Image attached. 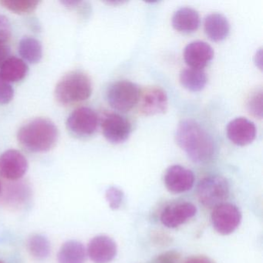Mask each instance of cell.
Here are the masks:
<instances>
[{
	"mask_svg": "<svg viewBox=\"0 0 263 263\" xmlns=\"http://www.w3.org/2000/svg\"><path fill=\"white\" fill-rule=\"evenodd\" d=\"M214 229L221 235H229L236 230L241 221V213L237 206L222 203L214 209L211 216Z\"/></svg>",
	"mask_w": 263,
	"mask_h": 263,
	"instance_id": "8992f818",
	"label": "cell"
},
{
	"mask_svg": "<svg viewBox=\"0 0 263 263\" xmlns=\"http://www.w3.org/2000/svg\"><path fill=\"white\" fill-rule=\"evenodd\" d=\"M141 98V90L135 83L119 81L113 83L107 92V102L118 111L132 110Z\"/></svg>",
	"mask_w": 263,
	"mask_h": 263,
	"instance_id": "277c9868",
	"label": "cell"
},
{
	"mask_svg": "<svg viewBox=\"0 0 263 263\" xmlns=\"http://www.w3.org/2000/svg\"><path fill=\"white\" fill-rule=\"evenodd\" d=\"M118 252L116 243L110 237L98 235L92 238L87 247V254L95 263H109Z\"/></svg>",
	"mask_w": 263,
	"mask_h": 263,
	"instance_id": "8fae6325",
	"label": "cell"
},
{
	"mask_svg": "<svg viewBox=\"0 0 263 263\" xmlns=\"http://www.w3.org/2000/svg\"><path fill=\"white\" fill-rule=\"evenodd\" d=\"M14 96V90L10 83L0 75V104H9Z\"/></svg>",
	"mask_w": 263,
	"mask_h": 263,
	"instance_id": "484cf974",
	"label": "cell"
},
{
	"mask_svg": "<svg viewBox=\"0 0 263 263\" xmlns=\"http://www.w3.org/2000/svg\"><path fill=\"white\" fill-rule=\"evenodd\" d=\"M172 256L173 255H172V257H170V255H165L164 257H161L158 263H173L174 258Z\"/></svg>",
	"mask_w": 263,
	"mask_h": 263,
	"instance_id": "f546056e",
	"label": "cell"
},
{
	"mask_svg": "<svg viewBox=\"0 0 263 263\" xmlns=\"http://www.w3.org/2000/svg\"><path fill=\"white\" fill-rule=\"evenodd\" d=\"M195 175L193 172L181 165H172L166 171L164 184L169 192L179 194L187 192L193 187Z\"/></svg>",
	"mask_w": 263,
	"mask_h": 263,
	"instance_id": "30bf717a",
	"label": "cell"
},
{
	"mask_svg": "<svg viewBox=\"0 0 263 263\" xmlns=\"http://www.w3.org/2000/svg\"><path fill=\"white\" fill-rule=\"evenodd\" d=\"M98 126V115L89 107L76 109L67 118V129L77 136H91L96 132Z\"/></svg>",
	"mask_w": 263,
	"mask_h": 263,
	"instance_id": "52a82bcc",
	"label": "cell"
},
{
	"mask_svg": "<svg viewBox=\"0 0 263 263\" xmlns=\"http://www.w3.org/2000/svg\"><path fill=\"white\" fill-rule=\"evenodd\" d=\"M106 200L110 209L117 210L121 207L124 199V192L116 187H110L105 193Z\"/></svg>",
	"mask_w": 263,
	"mask_h": 263,
	"instance_id": "d4e9b609",
	"label": "cell"
},
{
	"mask_svg": "<svg viewBox=\"0 0 263 263\" xmlns=\"http://www.w3.org/2000/svg\"><path fill=\"white\" fill-rule=\"evenodd\" d=\"M27 248L31 256L37 260L46 259L51 251L50 241L41 234H33L29 237Z\"/></svg>",
	"mask_w": 263,
	"mask_h": 263,
	"instance_id": "7402d4cb",
	"label": "cell"
},
{
	"mask_svg": "<svg viewBox=\"0 0 263 263\" xmlns=\"http://www.w3.org/2000/svg\"><path fill=\"white\" fill-rule=\"evenodd\" d=\"M10 48L5 43L0 42V67L9 58Z\"/></svg>",
	"mask_w": 263,
	"mask_h": 263,
	"instance_id": "83f0119b",
	"label": "cell"
},
{
	"mask_svg": "<svg viewBox=\"0 0 263 263\" xmlns=\"http://www.w3.org/2000/svg\"><path fill=\"white\" fill-rule=\"evenodd\" d=\"M132 123L118 114H109L102 121V132L104 138L114 144H119L127 141L132 133Z\"/></svg>",
	"mask_w": 263,
	"mask_h": 263,
	"instance_id": "ba28073f",
	"label": "cell"
},
{
	"mask_svg": "<svg viewBox=\"0 0 263 263\" xmlns=\"http://www.w3.org/2000/svg\"><path fill=\"white\" fill-rule=\"evenodd\" d=\"M204 29L211 41L219 42L229 36L230 24L227 18L221 13H211L204 19Z\"/></svg>",
	"mask_w": 263,
	"mask_h": 263,
	"instance_id": "2e32d148",
	"label": "cell"
},
{
	"mask_svg": "<svg viewBox=\"0 0 263 263\" xmlns=\"http://www.w3.org/2000/svg\"><path fill=\"white\" fill-rule=\"evenodd\" d=\"M58 129L47 118H36L23 125L18 130L20 144L27 150L35 153L50 151L58 140Z\"/></svg>",
	"mask_w": 263,
	"mask_h": 263,
	"instance_id": "7a4b0ae2",
	"label": "cell"
},
{
	"mask_svg": "<svg viewBox=\"0 0 263 263\" xmlns=\"http://www.w3.org/2000/svg\"><path fill=\"white\" fill-rule=\"evenodd\" d=\"M176 141L189 158L195 163H204L215 152L212 136L195 120H183L177 127Z\"/></svg>",
	"mask_w": 263,
	"mask_h": 263,
	"instance_id": "6da1fadb",
	"label": "cell"
},
{
	"mask_svg": "<svg viewBox=\"0 0 263 263\" xmlns=\"http://www.w3.org/2000/svg\"><path fill=\"white\" fill-rule=\"evenodd\" d=\"M37 0H2L0 4L16 14H29L34 11L39 5Z\"/></svg>",
	"mask_w": 263,
	"mask_h": 263,
	"instance_id": "603a6c76",
	"label": "cell"
},
{
	"mask_svg": "<svg viewBox=\"0 0 263 263\" xmlns=\"http://www.w3.org/2000/svg\"><path fill=\"white\" fill-rule=\"evenodd\" d=\"M92 83L90 78L80 71L71 72L64 76L55 89L57 101L63 105H71L90 98Z\"/></svg>",
	"mask_w": 263,
	"mask_h": 263,
	"instance_id": "3957f363",
	"label": "cell"
},
{
	"mask_svg": "<svg viewBox=\"0 0 263 263\" xmlns=\"http://www.w3.org/2000/svg\"><path fill=\"white\" fill-rule=\"evenodd\" d=\"M196 212V207L192 203H177L167 206L163 210L161 221L166 227L175 229L193 218Z\"/></svg>",
	"mask_w": 263,
	"mask_h": 263,
	"instance_id": "4fadbf2b",
	"label": "cell"
},
{
	"mask_svg": "<svg viewBox=\"0 0 263 263\" xmlns=\"http://www.w3.org/2000/svg\"><path fill=\"white\" fill-rule=\"evenodd\" d=\"M0 263H4V261H1V260H0Z\"/></svg>",
	"mask_w": 263,
	"mask_h": 263,
	"instance_id": "1f68e13d",
	"label": "cell"
},
{
	"mask_svg": "<svg viewBox=\"0 0 263 263\" xmlns=\"http://www.w3.org/2000/svg\"><path fill=\"white\" fill-rule=\"evenodd\" d=\"M19 53L23 59L31 64L40 62L43 58L41 42L33 37H24L19 43Z\"/></svg>",
	"mask_w": 263,
	"mask_h": 263,
	"instance_id": "44dd1931",
	"label": "cell"
},
{
	"mask_svg": "<svg viewBox=\"0 0 263 263\" xmlns=\"http://www.w3.org/2000/svg\"><path fill=\"white\" fill-rule=\"evenodd\" d=\"M28 170V161L22 153L8 150L0 157V175L10 181H16L24 176Z\"/></svg>",
	"mask_w": 263,
	"mask_h": 263,
	"instance_id": "9c48e42d",
	"label": "cell"
},
{
	"mask_svg": "<svg viewBox=\"0 0 263 263\" xmlns=\"http://www.w3.org/2000/svg\"><path fill=\"white\" fill-rule=\"evenodd\" d=\"M249 113L255 118H262V90L261 89L252 92L247 102Z\"/></svg>",
	"mask_w": 263,
	"mask_h": 263,
	"instance_id": "cb8c5ba5",
	"label": "cell"
},
{
	"mask_svg": "<svg viewBox=\"0 0 263 263\" xmlns=\"http://www.w3.org/2000/svg\"><path fill=\"white\" fill-rule=\"evenodd\" d=\"M213 57V49L203 41H193L187 44L184 50V61L191 68L202 70Z\"/></svg>",
	"mask_w": 263,
	"mask_h": 263,
	"instance_id": "5bb4252c",
	"label": "cell"
},
{
	"mask_svg": "<svg viewBox=\"0 0 263 263\" xmlns=\"http://www.w3.org/2000/svg\"><path fill=\"white\" fill-rule=\"evenodd\" d=\"M0 192H1V181H0Z\"/></svg>",
	"mask_w": 263,
	"mask_h": 263,
	"instance_id": "4dcf8cb0",
	"label": "cell"
},
{
	"mask_svg": "<svg viewBox=\"0 0 263 263\" xmlns=\"http://www.w3.org/2000/svg\"><path fill=\"white\" fill-rule=\"evenodd\" d=\"M168 100L165 91L159 87L147 89L140 99V111L146 116L159 115L166 111Z\"/></svg>",
	"mask_w": 263,
	"mask_h": 263,
	"instance_id": "9a60e30c",
	"label": "cell"
},
{
	"mask_svg": "<svg viewBox=\"0 0 263 263\" xmlns=\"http://www.w3.org/2000/svg\"><path fill=\"white\" fill-rule=\"evenodd\" d=\"M11 25L8 18L0 15V42L7 43L11 36Z\"/></svg>",
	"mask_w": 263,
	"mask_h": 263,
	"instance_id": "4316f807",
	"label": "cell"
},
{
	"mask_svg": "<svg viewBox=\"0 0 263 263\" xmlns=\"http://www.w3.org/2000/svg\"><path fill=\"white\" fill-rule=\"evenodd\" d=\"M185 263H215L212 259L205 256H195L189 258Z\"/></svg>",
	"mask_w": 263,
	"mask_h": 263,
	"instance_id": "f1b7e54d",
	"label": "cell"
},
{
	"mask_svg": "<svg viewBox=\"0 0 263 263\" xmlns=\"http://www.w3.org/2000/svg\"><path fill=\"white\" fill-rule=\"evenodd\" d=\"M172 23L177 31L184 33H192L199 27V14L196 10L190 7H182L174 13Z\"/></svg>",
	"mask_w": 263,
	"mask_h": 263,
	"instance_id": "e0dca14e",
	"label": "cell"
},
{
	"mask_svg": "<svg viewBox=\"0 0 263 263\" xmlns=\"http://www.w3.org/2000/svg\"><path fill=\"white\" fill-rule=\"evenodd\" d=\"M87 250L82 243L75 240L66 241L58 255L59 263H85Z\"/></svg>",
	"mask_w": 263,
	"mask_h": 263,
	"instance_id": "ac0fdd59",
	"label": "cell"
},
{
	"mask_svg": "<svg viewBox=\"0 0 263 263\" xmlns=\"http://www.w3.org/2000/svg\"><path fill=\"white\" fill-rule=\"evenodd\" d=\"M228 138L233 144L246 146L251 144L256 136V127L253 122L245 118H237L228 124Z\"/></svg>",
	"mask_w": 263,
	"mask_h": 263,
	"instance_id": "7c38bea8",
	"label": "cell"
},
{
	"mask_svg": "<svg viewBox=\"0 0 263 263\" xmlns=\"http://www.w3.org/2000/svg\"><path fill=\"white\" fill-rule=\"evenodd\" d=\"M28 73V66L24 60L9 58L0 67V75L9 83L22 81Z\"/></svg>",
	"mask_w": 263,
	"mask_h": 263,
	"instance_id": "d6986e66",
	"label": "cell"
},
{
	"mask_svg": "<svg viewBox=\"0 0 263 263\" xmlns=\"http://www.w3.org/2000/svg\"><path fill=\"white\" fill-rule=\"evenodd\" d=\"M198 200L205 207L213 208L224 203L229 195V182L218 175L205 177L198 183Z\"/></svg>",
	"mask_w": 263,
	"mask_h": 263,
	"instance_id": "5b68a950",
	"label": "cell"
},
{
	"mask_svg": "<svg viewBox=\"0 0 263 263\" xmlns=\"http://www.w3.org/2000/svg\"><path fill=\"white\" fill-rule=\"evenodd\" d=\"M181 85L192 92L201 91L207 84V75L199 69L186 68L181 70L179 77Z\"/></svg>",
	"mask_w": 263,
	"mask_h": 263,
	"instance_id": "ffe728a7",
	"label": "cell"
}]
</instances>
